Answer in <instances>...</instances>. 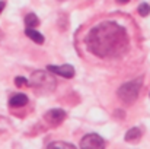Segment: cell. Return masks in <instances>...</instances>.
Returning a JSON list of instances; mask_svg holds the SVG:
<instances>
[{
    "label": "cell",
    "mask_w": 150,
    "mask_h": 149,
    "mask_svg": "<svg viewBox=\"0 0 150 149\" xmlns=\"http://www.w3.org/2000/svg\"><path fill=\"white\" fill-rule=\"evenodd\" d=\"M86 46L99 57H115L128 48V37L121 25L106 21L89 31Z\"/></svg>",
    "instance_id": "6da1fadb"
},
{
    "label": "cell",
    "mask_w": 150,
    "mask_h": 149,
    "mask_svg": "<svg viewBox=\"0 0 150 149\" xmlns=\"http://www.w3.org/2000/svg\"><path fill=\"white\" fill-rule=\"evenodd\" d=\"M47 70L51 72V73H55V75H58V76H63V78H73L74 76V69H73V66H70V64H63V66H47Z\"/></svg>",
    "instance_id": "8992f818"
},
{
    "label": "cell",
    "mask_w": 150,
    "mask_h": 149,
    "mask_svg": "<svg viewBox=\"0 0 150 149\" xmlns=\"http://www.w3.org/2000/svg\"><path fill=\"white\" fill-rule=\"evenodd\" d=\"M118 1H120V3H127L128 0H118Z\"/></svg>",
    "instance_id": "9a60e30c"
},
{
    "label": "cell",
    "mask_w": 150,
    "mask_h": 149,
    "mask_svg": "<svg viewBox=\"0 0 150 149\" xmlns=\"http://www.w3.org/2000/svg\"><path fill=\"white\" fill-rule=\"evenodd\" d=\"M137 12H139V15H142V16H147L150 13V6L147 3H142V4L139 6Z\"/></svg>",
    "instance_id": "7c38bea8"
},
{
    "label": "cell",
    "mask_w": 150,
    "mask_h": 149,
    "mask_svg": "<svg viewBox=\"0 0 150 149\" xmlns=\"http://www.w3.org/2000/svg\"><path fill=\"white\" fill-rule=\"evenodd\" d=\"M9 104H10V107H23V105L28 104V97L23 95V94H18V95L10 98Z\"/></svg>",
    "instance_id": "ba28073f"
},
{
    "label": "cell",
    "mask_w": 150,
    "mask_h": 149,
    "mask_svg": "<svg viewBox=\"0 0 150 149\" xmlns=\"http://www.w3.org/2000/svg\"><path fill=\"white\" fill-rule=\"evenodd\" d=\"M140 136H142L140 127H131V129L125 133V140H127V142H136L137 139H140Z\"/></svg>",
    "instance_id": "9c48e42d"
},
{
    "label": "cell",
    "mask_w": 150,
    "mask_h": 149,
    "mask_svg": "<svg viewBox=\"0 0 150 149\" xmlns=\"http://www.w3.org/2000/svg\"><path fill=\"white\" fill-rule=\"evenodd\" d=\"M3 9H4V1H0V13H1Z\"/></svg>",
    "instance_id": "5bb4252c"
},
{
    "label": "cell",
    "mask_w": 150,
    "mask_h": 149,
    "mask_svg": "<svg viewBox=\"0 0 150 149\" xmlns=\"http://www.w3.org/2000/svg\"><path fill=\"white\" fill-rule=\"evenodd\" d=\"M15 83H16V86H18V88H22V86H26L29 82H28L25 78H22V76H18V78L15 79Z\"/></svg>",
    "instance_id": "4fadbf2b"
},
{
    "label": "cell",
    "mask_w": 150,
    "mask_h": 149,
    "mask_svg": "<svg viewBox=\"0 0 150 149\" xmlns=\"http://www.w3.org/2000/svg\"><path fill=\"white\" fill-rule=\"evenodd\" d=\"M142 83H143L142 82V78H137V79H134L131 82L124 83L122 86H120V89L117 92L118 98L121 99L122 102H125V104H133L137 99V97H139Z\"/></svg>",
    "instance_id": "7a4b0ae2"
},
{
    "label": "cell",
    "mask_w": 150,
    "mask_h": 149,
    "mask_svg": "<svg viewBox=\"0 0 150 149\" xmlns=\"http://www.w3.org/2000/svg\"><path fill=\"white\" fill-rule=\"evenodd\" d=\"M25 24H26L28 28H35V26L40 25V19L35 13H29V15L25 16Z\"/></svg>",
    "instance_id": "30bf717a"
},
{
    "label": "cell",
    "mask_w": 150,
    "mask_h": 149,
    "mask_svg": "<svg viewBox=\"0 0 150 149\" xmlns=\"http://www.w3.org/2000/svg\"><path fill=\"white\" fill-rule=\"evenodd\" d=\"M29 85L32 88H37V89H41V91H47L51 92L55 89V79L51 76L50 73L44 72V70H38L35 73H32L31 76V81H29Z\"/></svg>",
    "instance_id": "3957f363"
},
{
    "label": "cell",
    "mask_w": 150,
    "mask_h": 149,
    "mask_svg": "<svg viewBox=\"0 0 150 149\" xmlns=\"http://www.w3.org/2000/svg\"><path fill=\"white\" fill-rule=\"evenodd\" d=\"M80 146L82 148H89V149L103 148L105 146V140L100 138L99 135H96V133H89V135L83 136V139L80 140Z\"/></svg>",
    "instance_id": "277c9868"
},
{
    "label": "cell",
    "mask_w": 150,
    "mask_h": 149,
    "mask_svg": "<svg viewBox=\"0 0 150 149\" xmlns=\"http://www.w3.org/2000/svg\"><path fill=\"white\" fill-rule=\"evenodd\" d=\"M25 34H26L34 43H37V44H44V35H42L41 32H38L35 28H26Z\"/></svg>",
    "instance_id": "52a82bcc"
},
{
    "label": "cell",
    "mask_w": 150,
    "mask_h": 149,
    "mask_svg": "<svg viewBox=\"0 0 150 149\" xmlns=\"http://www.w3.org/2000/svg\"><path fill=\"white\" fill-rule=\"evenodd\" d=\"M48 148H66V149H73L74 145L71 143H66V142H54V143H50Z\"/></svg>",
    "instance_id": "8fae6325"
},
{
    "label": "cell",
    "mask_w": 150,
    "mask_h": 149,
    "mask_svg": "<svg viewBox=\"0 0 150 149\" xmlns=\"http://www.w3.org/2000/svg\"><path fill=\"white\" fill-rule=\"evenodd\" d=\"M44 118H45V121H47L48 124H51V126H58L60 123L64 121L66 113H64L63 110H60V108H54V110H50V111H47V113L44 114Z\"/></svg>",
    "instance_id": "5b68a950"
}]
</instances>
